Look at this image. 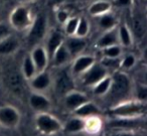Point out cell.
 <instances>
[{
	"label": "cell",
	"mask_w": 147,
	"mask_h": 136,
	"mask_svg": "<svg viewBox=\"0 0 147 136\" xmlns=\"http://www.w3.org/2000/svg\"><path fill=\"white\" fill-rule=\"evenodd\" d=\"M31 80V87L32 89L36 90V91H43V90L47 89L51 85V78L47 73L43 72H39L38 74L34 75V77Z\"/></svg>",
	"instance_id": "17"
},
{
	"label": "cell",
	"mask_w": 147,
	"mask_h": 136,
	"mask_svg": "<svg viewBox=\"0 0 147 136\" xmlns=\"http://www.w3.org/2000/svg\"><path fill=\"white\" fill-rule=\"evenodd\" d=\"M86 127V122L81 118H71L67 121L65 126V130L69 133H76V132L82 131Z\"/></svg>",
	"instance_id": "25"
},
{
	"label": "cell",
	"mask_w": 147,
	"mask_h": 136,
	"mask_svg": "<svg viewBox=\"0 0 147 136\" xmlns=\"http://www.w3.org/2000/svg\"><path fill=\"white\" fill-rule=\"evenodd\" d=\"M9 24L17 30H23L30 26L31 18L29 9L25 6L16 7L9 16Z\"/></svg>",
	"instance_id": "5"
},
{
	"label": "cell",
	"mask_w": 147,
	"mask_h": 136,
	"mask_svg": "<svg viewBox=\"0 0 147 136\" xmlns=\"http://www.w3.org/2000/svg\"><path fill=\"white\" fill-rule=\"evenodd\" d=\"M89 22L85 17H82V18H79V22L78 25H77V29L76 32H75V37H85L89 32Z\"/></svg>",
	"instance_id": "28"
},
{
	"label": "cell",
	"mask_w": 147,
	"mask_h": 136,
	"mask_svg": "<svg viewBox=\"0 0 147 136\" xmlns=\"http://www.w3.org/2000/svg\"><path fill=\"white\" fill-rule=\"evenodd\" d=\"M36 126L39 131L45 134H53L61 129V123L53 116L40 113L36 117Z\"/></svg>",
	"instance_id": "7"
},
{
	"label": "cell",
	"mask_w": 147,
	"mask_h": 136,
	"mask_svg": "<svg viewBox=\"0 0 147 136\" xmlns=\"http://www.w3.org/2000/svg\"><path fill=\"white\" fill-rule=\"evenodd\" d=\"M57 19L59 23L65 24V21L69 19V13H67L65 10H59L57 13Z\"/></svg>",
	"instance_id": "36"
},
{
	"label": "cell",
	"mask_w": 147,
	"mask_h": 136,
	"mask_svg": "<svg viewBox=\"0 0 147 136\" xmlns=\"http://www.w3.org/2000/svg\"><path fill=\"white\" fill-rule=\"evenodd\" d=\"M47 29V16L43 13L36 15L34 20L31 22L30 28L27 33V43L29 47H34L45 39Z\"/></svg>",
	"instance_id": "2"
},
{
	"label": "cell",
	"mask_w": 147,
	"mask_h": 136,
	"mask_svg": "<svg viewBox=\"0 0 147 136\" xmlns=\"http://www.w3.org/2000/svg\"><path fill=\"white\" fill-rule=\"evenodd\" d=\"M78 22H79L78 17H69V19L65 22V30L67 35H69V37L75 35Z\"/></svg>",
	"instance_id": "31"
},
{
	"label": "cell",
	"mask_w": 147,
	"mask_h": 136,
	"mask_svg": "<svg viewBox=\"0 0 147 136\" xmlns=\"http://www.w3.org/2000/svg\"><path fill=\"white\" fill-rule=\"evenodd\" d=\"M103 55L105 58H111V59H115V58H119L122 53L121 47H119V45H111V47H105L102 49Z\"/></svg>",
	"instance_id": "30"
},
{
	"label": "cell",
	"mask_w": 147,
	"mask_h": 136,
	"mask_svg": "<svg viewBox=\"0 0 147 136\" xmlns=\"http://www.w3.org/2000/svg\"><path fill=\"white\" fill-rule=\"evenodd\" d=\"M147 98V88L144 85H140L137 88V99L140 102L145 103Z\"/></svg>",
	"instance_id": "34"
},
{
	"label": "cell",
	"mask_w": 147,
	"mask_h": 136,
	"mask_svg": "<svg viewBox=\"0 0 147 136\" xmlns=\"http://www.w3.org/2000/svg\"><path fill=\"white\" fill-rule=\"evenodd\" d=\"M19 113L10 106L0 108V124L6 127H14L19 122Z\"/></svg>",
	"instance_id": "9"
},
{
	"label": "cell",
	"mask_w": 147,
	"mask_h": 136,
	"mask_svg": "<svg viewBox=\"0 0 147 136\" xmlns=\"http://www.w3.org/2000/svg\"><path fill=\"white\" fill-rule=\"evenodd\" d=\"M110 85H111V77L107 76L104 79L99 81L96 85H94V87H93V93L96 96L106 95L109 88H110Z\"/></svg>",
	"instance_id": "26"
},
{
	"label": "cell",
	"mask_w": 147,
	"mask_h": 136,
	"mask_svg": "<svg viewBox=\"0 0 147 136\" xmlns=\"http://www.w3.org/2000/svg\"><path fill=\"white\" fill-rule=\"evenodd\" d=\"M111 9V3L105 0H99L94 2L89 7V14L92 16H100L104 13L109 12Z\"/></svg>",
	"instance_id": "21"
},
{
	"label": "cell",
	"mask_w": 147,
	"mask_h": 136,
	"mask_svg": "<svg viewBox=\"0 0 147 136\" xmlns=\"http://www.w3.org/2000/svg\"><path fill=\"white\" fill-rule=\"evenodd\" d=\"M71 57L69 53V51H67L65 43H63V45H61L57 47V49L55 51L51 59H53V65L55 67H61V66H63L65 64H67L71 60Z\"/></svg>",
	"instance_id": "18"
},
{
	"label": "cell",
	"mask_w": 147,
	"mask_h": 136,
	"mask_svg": "<svg viewBox=\"0 0 147 136\" xmlns=\"http://www.w3.org/2000/svg\"><path fill=\"white\" fill-rule=\"evenodd\" d=\"M30 58L34 64L36 73L45 71V69L47 66V60H49L45 49H43L42 47H34Z\"/></svg>",
	"instance_id": "10"
},
{
	"label": "cell",
	"mask_w": 147,
	"mask_h": 136,
	"mask_svg": "<svg viewBox=\"0 0 147 136\" xmlns=\"http://www.w3.org/2000/svg\"><path fill=\"white\" fill-rule=\"evenodd\" d=\"M89 99L85 94H82L80 92L71 91L67 95L65 96V105L67 108L71 110H75L84 103L88 102Z\"/></svg>",
	"instance_id": "12"
},
{
	"label": "cell",
	"mask_w": 147,
	"mask_h": 136,
	"mask_svg": "<svg viewBox=\"0 0 147 136\" xmlns=\"http://www.w3.org/2000/svg\"><path fill=\"white\" fill-rule=\"evenodd\" d=\"M0 10H1V5H0Z\"/></svg>",
	"instance_id": "41"
},
{
	"label": "cell",
	"mask_w": 147,
	"mask_h": 136,
	"mask_svg": "<svg viewBox=\"0 0 147 136\" xmlns=\"http://www.w3.org/2000/svg\"><path fill=\"white\" fill-rule=\"evenodd\" d=\"M110 136H137V135L129 131H119V132H116V133L111 134Z\"/></svg>",
	"instance_id": "38"
},
{
	"label": "cell",
	"mask_w": 147,
	"mask_h": 136,
	"mask_svg": "<svg viewBox=\"0 0 147 136\" xmlns=\"http://www.w3.org/2000/svg\"><path fill=\"white\" fill-rule=\"evenodd\" d=\"M98 17V25L101 29L103 30H109V29H112L114 27H116L117 25V19L114 15H112L111 13L107 12L104 14L100 15Z\"/></svg>",
	"instance_id": "22"
},
{
	"label": "cell",
	"mask_w": 147,
	"mask_h": 136,
	"mask_svg": "<svg viewBox=\"0 0 147 136\" xmlns=\"http://www.w3.org/2000/svg\"><path fill=\"white\" fill-rule=\"evenodd\" d=\"M19 47V41L16 37L10 35L0 41V55H10Z\"/></svg>",
	"instance_id": "16"
},
{
	"label": "cell",
	"mask_w": 147,
	"mask_h": 136,
	"mask_svg": "<svg viewBox=\"0 0 147 136\" xmlns=\"http://www.w3.org/2000/svg\"><path fill=\"white\" fill-rule=\"evenodd\" d=\"M67 47V51L71 55V58L79 55L85 49H86L87 43L84 39V37H71L65 43H63Z\"/></svg>",
	"instance_id": "11"
},
{
	"label": "cell",
	"mask_w": 147,
	"mask_h": 136,
	"mask_svg": "<svg viewBox=\"0 0 147 136\" xmlns=\"http://www.w3.org/2000/svg\"><path fill=\"white\" fill-rule=\"evenodd\" d=\"M102 64L107 70L108 69H115L119 65H121V61L118 58H115V59H111V58H105L102 61Z\"/></svg>",
	"instance_id": "32"
},
{
	"label": "cell",
	"mask_w": 147,
	"mask_h": 136,
	"mask_svg": "<svg viewBox=\"0 0 147 136\" xmlns=\"http://www.w3.org/2000/svg\"><path fill=\"white\" fill-rule=\"evenodd\" d=\"M63 35H61V31H59V30L51 31L49 39H47V49H45L47 57L51 59V57L53 55L55 51L57 49V47L61 45H63Z\"/></svg>",
	"instance_id": "14"
},
{
	"label": "cell",
	"mask_w": 147,
	"mask_h": 136,
	"mask_svg": "<svg viewBox=\"0 0 147 136\" xmlns=\"http://www.w3.org/2000/svg\"><path fill=\"white\" fill-rule=\"evenodd\" d=\"M10 33V28H9L8 25L3 22H0V41L3 39L4 37H8Z\"/></svg>",
	"instance_id": "35"
},
{
	"label": "cell",
	"mask_w": 147,
	"mask_h": 136,
	"mask_svg": "<svg viewBox=\"0 0 147 136\" xmlns=\"http://www.w3.org/2000/svg\"><path fill=\"white\" fill-rule=\"evenodd\" d=\"M130 29L132 37L136 41H142L146 35L147 22L144 12L140 8H133L130 14Z\"/></svg>",
	"instance_id": "4"
},
{
	"label": "cell",
	"mask_w": 147,
	"mask_h": 136,
	"mask_svg": "<svg viewBox=\"0 0 147 136\" xmlns=\"http://www.w3.org/2000/svg\"><path fill=\"white\" fill-rule=\"evenodd\" d=\"M9 86L11 87V89L14 90L16 92H20L21 88H22V82H21V78L18 74L16 73H11L7 78Z\"/></svg>",
	"instance_id": "29"
},
{
	"label": "cell",
	"mask_w": 147,
	"mask_h": 136,
	"mask_svg": "<svg viewBox=\"0 0 147 136\" xmlns=\"http://www.w3.org/2000/svg\"><path fill=\"white\" fill-rule=\"evenodd\" d=\"M55 1H57V2H61V1H65V0H55Z\"/></svg>",
	"instance_id": "40"
},
{
	"label": "cell",
	"mask_w": 147,
	"mask_h": 136,
	"mask_svg": "<svg viewBox=\"0 0 147 136\" xmlns=\"http://www.w3.org/2000/svg\"><path fill=\"white\" fill-rule=\"evenodd\" d=\"M140 124V121L138 119L133 118H120L118 120L110 122V126L113 128H120V129H130L134 128Z\"/></svg>",
	"instance_id": "23"
},
{
	"label": "cell",
	"mask_w": 147,
	"mask_h": 136,
	"mask_svg": "<svg viewBox=\"0 0 147 136\" xmlns=\"http://www.w3.org/2000/svg\"><path fill=\"white\" fill-rule=\"evenodd\" d=\"M22 74L25 79H27V80L32 79L35 74H36V70H35L34 64H33L30 55H27V57H25L24 60H23Z\"/></svg>",
	"instance_id": "27"
},
{
	"label": "cell",
	"mask_w": 147,
	"mask_h": 136,
	"mask_svg": "<svg viewBox=\"0 0 147 136\" xmlns=\"http://www.w3.org/2000/svg\"><path fill=\"white\" fill-rule=\"evenodd\" d=\"M115 45H119L118 30H117L116 27L106 30L102 35V37L98 39V41H97V45L100 49H105V47H108Z\"/></svg>",
	"instance_id": "15"
},
{
	"label": "cell",
	"mask_w": 147,
	"mask_h": 136,
	"mask_svg": "<svg viewBox=\"0 0 147 136\" xmlns=\"http://www.w3.org/2000/svg\"><path fill=\"white\" fill-rule=\"evenodd\" d=\"M20 1H23V2H30V1H33V0H20Z\"/></svg>",
	"instance_id": "39"
},
{
	"label": "cell",
	"mask_w": 147,
	"mask_h": 136,
	"mask_svg": "<svg viewBox=\"0 0 147 136\" xmlns=\"http://www.w3.org/2000/svg\"><path fill=\"white\" fill-rule=\"evenodd\" d=\"M101 113V110L99 109L98 106H96L94 103L91 102H86L80 107L75 109V114L79 117H89V116L98 115Z\"/></svg>",
	"instance_id": "19"
},
{
	"label": "cell",
	"mask_w": 147,
	"mask_h": 136,
	"mask_svg": "<svg viewBox=\"0 0 147 136\" xmlns=\"http://www.w3.org/2000/svg\"><path fill=\"white\" fill-rule=\"evenodd\" d=\"M135 63H136V59H135L134 55H128L124 58V60H123L122 62H121V66H122V68H124V69H130V68H132L133 66L135 65Z\"/></svg>",
	"instance_id": "33"
},
{
	"label": "cell",
	"mask_w": 147,
	"mask_h": 136,
	"mask_svg": "<svg viewBox=\"0 0 147 136\" xmlns=\"http://www.w3.org/2000/svg\"><path fill=\"white\" fill-rule=\"evenodd\" d=\"M75 89L73 78L67 72H61L55 82V92L57 97H65Z\"/></svg>",
	"instance_id": "8"
},
{
	"label": "cell",
	"mask_w": 147,
	"mask_h": 136,
	"mask_svg": "<svg viewBox=\"0 0 147 136\" xmlns=\"http://www.w3.org/2000/svg\"><path fill=\"white\" fill-rule=\"evenodd\" d=\"M146 111V105L143 102H126L120 103L111 109L110 114L120 118H133L137 115L144 114Z\"/></svg>",
	"instance_id": "3"
},
{
	"label": "cell",
	"mask_w": 147,
	"mask_h": 136,
	"mask_svg": "<svg viewBox=\"0 0 147 136\" xmlns=\"http://www.w3.org/2000/svg\"><path fill=\"white\" fill-rule=\"evenodd\" d=\"M95 63V59L91 55H80L76 59L71 68L73 75H82L86 72L93 64Z\"/></svg>",
	"instance_id": "13"
},
{
	"label": "cell",
	"mask_w": 147,
	"mask_h": 136,
	"mask_svg": "<svg viewBox=\"0 0 147 136\" xmlns=\"http://www.w3.org/2000/svg\"><path fill=\"white\" fill-rule=\"evenodd\" d=\"M116 4L120 7L131 6V4H132V0H117Z\"/></svg>",
	"instance_id": "37"
},
{
	"label": "cell",
	"mask_w": 147,
	"mask_h": 136,
	"mask_svg": "<svg viewBox=\"0 0 147 136\" xmlns=\"http://www.w3.org/2000/svg\"><path fill=\"white\" fill-rule=\"evenodd\" d=\"M107 76H108V70L101 63H94L86 72L82 74V84L86 87L94 86Z\"/></svg>",
	"instance_id": "6"
},
{
	"label": "cell",
	"mask_w": 147,
	"mask_h": 136,
	"mask_svg": "<svg viewBox=\"0 0 147 136\" xmlns=\"http://www.w3.org/2000/svg\"><path fill=\"white\" fill-rule=\"evenodd\" d=\"M131 91L129 77L122 72H116L111 77V85L107 92V98L113 105H118L125 101Z\"/></svg>",
	"instance_id": "1"
},
{
	"label": "cell",
	"mask_w": 147,
	"mask_h": 136,
	"mask_svg": "<svg viewBox=\"0 0 147 136\" xmlns=\"http://www.w3.org/2000/svg\"><path fill=\"white\" fill-rule=\"evenodd\" d=\"M118 30V39H119V43L123 45L125 47H129L132 45L133 37L131 35V31L129 29V27L126 24H122L117 28Z\"/></svg>",
	"instance_id": "24"
},
{
	"label": "cell",
	"mask_w": 147,
	"mask_h": 136,
	"mask_svg": "<svg viewBox=\"0 0 147 136\" xmlns=\"http://www.w3.org/2000/svg\"><path fill=\"white\" fill-rule=\"evenodd\" d=\"M29 104L32 107V109L36 111H45L51 106L49 99L39 94H32L29 98Z\"/></svg>",
	"instance_id": "20"
}]
</instances>
